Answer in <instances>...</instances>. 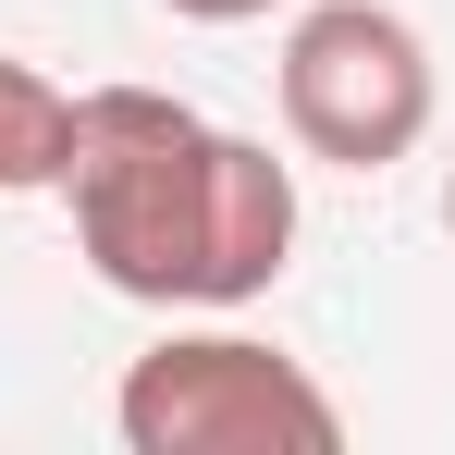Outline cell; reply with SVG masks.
Instances as JSON below:
<instances>
[{
    "instance_id": "7a4b0ae2",
    "label": "cell",
    "mask_w": 455,
    "mask_h": 455,
    "mask_svg": "<svg viewBox=\"0 0 455 455\" xmlns=\"http://www.w3.org/2000/svg\"><path fill=\"white\" fill-rule=\"evenodd\" d=\"M136 455H345V406L259 332H160L111 394Z\"/></svg>"
},
{
    "instance_id": "5b68a950",
    "label": "cell",
    "mask_w": 455,
    "mask_h": 455,
    "mask_svg": "<svg viewBox=\"0 0 455 455\" xmlns=\"http://www.w3.org/2000/svg\"><path fill=\"white\" fill-rule=\"evenodd\" d=\"M160 12H185V25H259L271 0H160Z\"/></svg>"
},
{
    "instance_id": "277c9868",
    "label": "cell",
    "mask_w": 455,
    "mask_h": 455,
    "mask_svg": "<svg viewBox=\"0 0 455 455\" xmlns=\"http://www.w3.org/2000/svg\"><path fill=\"white\" fill-rule=\"evenodd\" d=\"M62 160H75V86L0 50V197H50Z\"/></svg>"
},
{
    "instance_id": "8992f818",
    "label": "cell",
    "mask_w": 455,
    "mask_h": 455,
    "mask_svg": "<svg viewBox=\"0 0 455 455\" xmlns=\"http://www.w3.org/2000/svg\"><path fill=\"white\" fill-rule=\"evenodd\" d=\"M443 234H455V185H443Z\"/></svg>"
},
{
    "instance_id": "3957f363",
    "label": "cell",
    "mask_w": 455,
    "mask_h": 455,
    "mask_svg": "<svg viewBox=\"0 0 455 455\" xmlns=\"http://www.w3.org/2000/svg\"><path fill=\"white\" fill-rule=\"evenodd\" d=\"M431 37L381 0H320L283 37V136L332 172H394L431 136Z\"/></svg>"
},
{
    "instance_id": "6da1fadb",
    "label": "cell",
    "mask_w": 455,
    "mask_h": 455,
    "mask_svg": "<svg viewBox=\"0 0 455 455\" xmlns=\"http://www.w3.org/2000/svg\"><path fill=\"white\" fill-rule=\"evenodd\" d=\"M50 197L75 210V259L136 307H246L296 259V160L160 86H86Z\"/></svg>"
}]
</instances>
